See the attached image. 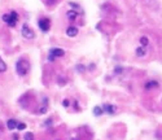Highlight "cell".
I'll use <instances>...</instances> for the list:
<instances>
[{"mask_svg": "<svg viewBox=\"0 0 162 140\" xmlns=\"http://www.w3.org/2000/svg\"><path fill=\"white\" fill-rule=\"evenodd\" d=\"M65 54L64 49H60V48H52L49 51V61H52L53 58H57V57H62Z\"/></svg>", "mask_w": 162, "mask_h": 140, "instance_id": "5", "label": "cell"}, {"mask_svg": "<svg viewBox=\"0 0 162 140\" xmlns=\"http://www.w3.org/2000/svg\"><path fill=\"white\" fill-rule=\"evenodd\" d=\"M68 18L70 19V21H74V19L77 18V12H74V10H69V12H68Z\"/></svg>", "mask_w": 162, "mask_h": 140, "instance_id": "10", "label": "cell"}, {"mask_svg": "<svg viewBox=\"0 0 162 140\" xmlns=\"http://www.w3.org/2000/svg\"><path fill=\"white\" fill-rule=\"evenodd\" d=\"M25 140H33V134H30V132L29 134H26L25 135Z\"/></svg>", "mask_w": 162, "mask_h": 140, "instance_id": "15", "label": "cell"}, {"mask_svg": "<svg viewBox=\"0 0 162 140\" xmlns=\"http://www.w3.org/2000/svg\"><path fill=\"white\" fill-rule=\"evenodd\" d=\"M102 110H104V109H101L100 106H96L93 109V114H96V115H101L102 114Z\"/></svg>", "mask_w": 162, "mask_h": 140, "instance_id": "13", "label": "cell"}, {"mask_svg": "<svg viewBox=\"0 0 162 140\" xmlns=\"http://www.w3.org/2000/svg\"><path fill=\"white\" fill-rule=\"evenodd\" d=\"M16 71L19 77H25L30 71V61L26 57H19L16 62Z\"/></svg>", "mask_w": 162, "mask_h": 140, "instance_id": "1", "label": "cell"}, {"mask_svg": "<svg viewBox=\"0 0 162 140\" xmlns=\"http://www.w3.org/2000/svg\"><path fill=\"white\" fill-rule=\"evenodd\" d=\"M62 105H64V106H69V101L68 100H64V101H62Z\"/></svg>", "mask_w": 162, "mask_h": 140, "instance_id": "17", "label": "cell"}, {"mask_svg": "<svg viewBox=\"0 0 162 140\" xmlns=\"http://www.w3.org/2000/svg\"><path fill=\"white\" fill-rule=\"evenodd\" d=\"M22 35H23V38H26V39H33L35 36V33L30 29V26L27 25V23H23V26H22Z\"/></svg>", "mask_w": 162, "mask_h": 140, "instance_id": "4", "label": "cell"}, {"mask_svg": "<svg viewBox=\"0 0 162 140\" xmlns=\"http://www.w3.org/2000/svg\"><path fill=\"white\" fill-rule=\"evenodd\" d=\"M17 128H18V130H23V128H26V124L25 123H18Z\"/></svg>", "mask_w": 162, "mask_h": 140, "instance_id": "16", "label": "cell"}, {"mask_svg": "<svg viewBox=\"0 0 162 140\" xmlns=\"http://www.w3.org/2000/svg\"><path fill=\"white\" fill-rule=\"evenodd\" d=\"M38 25H39V29H40L43 33H47V31L51 29V19L49 18H40Z\"/></svg>", "mask_w": 162, "mask_h": 140, "instance_id": "3", "label": "cell"}, {"mask_svg": "<svg viewBox=\"0 0 162 140\" xmlns=\"http://www.w3.org/2000/svg\"><path fill=\"white\" fill-rule=\"evenodd\" d=\"M5 70H7V65H5V62L1 60V57H0V74L4 73Z\"/></svg>", "mask_w": 162, "mask_h": 140, "instance_id": "11", "label": "cell"}, {"mask_svg": "<svg viewBox=\"0 0 162 140\" xmlns=\"http://www.w3.org/2000/svg\"><path fill=\"white\" fill-rule=\"evenodd\" d=\"M7 126H8V128H9V130H14V128H17L18 123H17V121H16V119H9V121L7 122Z\"/></svg>", "mask_w": 162, "mask_h": 140, "instance_id": "7", "label": "cell"}, {"mask_svg": "<svg viewBox=\"0 0 162 140\" xmlns=\"http://www.w3.org/2000/svg\"><path fill=\"white\" fill-rule=\"evenodd\" d=\"M3 21L7 22L10 27H14L16 25H17V22H18V14H17V12L13 10V12H9V13L3 14Z\"/></svg>", "mask_w": 162, "mask_h": 140, "instance_id": "2", "label": "cell"}, {"mask_svg": "<svg viewBox=\"0 0 162 140\" xmlns=\"http://www.w3.org/2000/svg\"><path fill=\"white\" fill-rule=\"evenodd\" d=\"M104 110H105V112H108V113H110V114H114V113H116V110H117V108L114 106V105L106 104L105 106H104Z\"/></svg>", "mask_w": 162, "mask_h": 140, "instance_id": "8", "label": "cell"}, {"mask_svg": "<svg viewBox=\"0 0 162 140\" xmlns=\"http://www.w3.org/2000/svg\"><path fill=\"white\" fill-rule=\"evenodd\" d=\"M153 87H158V84H157V82H149V83L145 84V88L147 89H151Z\"/></svg>", "mask_w": 162, "mask_h": 140, "instance_id": "12", "label": "cell"}, {"mask_svg": "<svg viewBox=\"0 0 162 140\" xmlns=\"http://www.w3.org/2000/svg\"><path fill=\"white\" fill-rule=\"evenodd\" d=\"M145 52H147V47H144V45H140L139 48L136 49V54L137 56H140V57L145 56Z\"/></svg>", "mask_w": 162, "mask_h": 140, "instance_id": "9", "label": "cell"}, {"mask_svg": "<svg viewBox=\"0 0 162 140\" xmlns=\"http://www.w3.org/2000/svg\"><path fill=\"white\" fill-rule=\"evenodd\" d=\"M140 43H141V45L147 47V45H148V39H147V38H141V39H140Z\"/></svg>", "mask_w": 162, "mask_h": 140, "instance_id": "14", "label": "cell"}, {"mask_svg": "<svg viewBox=\"0 0 162 140\" xmlns=\"http://www.w3.org/2000/svg\"><path fill=\"white\" fill-rule=\"evenodd\" d=\"M78 34V29L75 26H70L68 30H66V35L70 38H73V36H75V35Z\"/></svg>", "mask_w": 162, "mask_h": 140, "instance_id": "6", "label": "cell"}]
</instances>
